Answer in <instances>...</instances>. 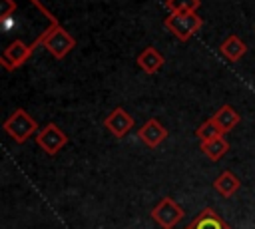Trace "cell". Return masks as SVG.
Masks as SVG:
<instances>
[{
  "instance_id": "cell-9",
  "label": "cell",
  "mask_w": 255,
  "mask_h": 229,
  "mask_svg": "<svg viewBox=\"0 0 255 229\" xmlns=\"http://www.w3.org/2000/svg\"><path fill=\"white\" fill-rule=\"evenodd\" d=\"M137 137H139L147 147H157L161 141H165L167 129L159 123V119L151 117V119H147V121L137 129Z\"/></svg>"
},
{
  "instance_id": "cell-5",
  "label": "cell",
  "mask_w": 255,
  "mask_h": 229,
  "mask_svg": "<svg viewBox=\"0 0 255 229\" xmlns=\"http://www.w3.org/2000/svg\"><path fill=\"white\" fill-rule=\"evenodd\" d=\"M34 50H36V44H26L24 40H14V42H10V44L4 48L2 58H0V64H2L8 72H12V70L20 68V66L32 56Z\"/></svg>"
},
{
  "instance_id": "cell-6",
  "label": "cell",
  "mask_w": 255,
  "mask_h": 229,
  "mask_svg": "<svg viewBox=\"0 0 255 229\" xmlns=\"http://www.w3.org/2000/svg\"><path fill=\"white\" fill-rule=\"evenodd\" d=\"M68 141V135L54 123L48 121L44 127H40V131L36 133V143L48 153V155H56Z\"/></svg>"
},
{
  "instance_id": "cell-4",
  "label": "cell",
  "mask_w": 255,
  "mask_h": 229,
  "mask_svg": "<svg viewBox=\"0 0 255 229\" xmlns=\"http://www.w3.org/2000/svg\"><path fill=\"white\" fill-rule=\"evenodd\" d=\"M185 217L183 207L169 195L161 197L157 205L151 209V219L161 227V229H173L181 219Z\"/></svg>"
},
{
  "instance_id": "cell-7",
  "label": "cell",
  "mask_w": 255,
  "mask_h": 229,
  "mask_svg": "<svg viewBox=\"0 0 255 229\" xmlns=\"http://www.w3.org/2000/svg\"><path fill=\"white\" fill-rule=\"evenodd\" d=\"M133 125H135L133 117H131L124 108L112 110V112L106 115V119H104V127H106L114 137H118V139H122Z\"/></svg>"
},
{
  "instance_id": "cell-1",
  "label": "cell",
  "mask_w": 255,
  "mask_h": 229,
  "mask_svg": "<svg viewBox=\"0 0 255 229\" xmlns=\"http://www.w3.org/2000/svg\"><path fill=\"white\" fill-rule=\"evenodd\" d=\"M34 44H36V46L42 44L56 60H62V58H66L68 52L76 46V40H74L72 34H68L58 22H54L46 32H42V34L36 38Z\"/></svg>"
},
{
  "instance_id": "cell-14",
  "label": "cell",
  "mask_w": 255,
  "mask_h": 229,
  "mask_svg": "<svg viewBox=\"0 0 255 229\" xmlns=\"http://www.w3.org/2000/svg\"><path fill=\"white\" fill-rule=\"evenodd\" d=\"M199 149H201V153H203L207 159L219 161V159L229 151V143H227V139H225L223 135H219V137H213V139H209V141H201V143H199Z\"/></svg>"
},
{
  "instance_id": "cell-3",
  "label": "cell",
  "mask_w": 255,
  "mask_h": 229,
  "mask_svg": "<svg viewBox=\"0 0 255 229\" xmlns=\"http://www.w3.org/2000/svg\"><path fill=\"white\" fill-rule=\"evenodd\" d=\"M163 26L179 42H187L193 34L199 32V28L203 26V20L197 16V12H169V16L163 20Z\"/></svg>"
},
{
  "instance_id": "cell-13",
  "label": "cell",
  "mask_w": 255,
  "mask_h": 229,
  "mask_svg": "<svg viewBox=\"0 0 255 229\" xmlns=\"http://www.w3.org/2000/svg\"><path fill=\"white\" fill-rule=\"evenodd\" d=\"M211 119L219 125V129L223 131V133H227V131H231L239 121H241V117H239V114L229 106V104H225V106H221L213 115H211Z\"/></svg>"
},
{
  "instance_id": "cell-8",
  "label": "cell",
  "mask_w": 255,
  "mask_h": 229,
  "mask_svg": "<svg viewBox=\"0 0 255 229\" xmlns=\"http://www.w3.org/2000/svg\"><path fill=\"white\" fill-rule=\"evenodd\" d=\"M183 229H231L229 223L213 209V207H205L199 211V215Z\"/></svg>"
},
{
  "instance_id": "cell-11",
  "label": "cell",
  "mask_w": 255,
  "mask_h": 229,
  "mask_svg": "<svg viewBox=\"0 0 255 229\" xmlns=\"http://www.w3.org/2000/svg\"><path fill=\"white\" fill-rule=\"evenodd\" d=\"M219 52H221L223 58H227L229 62H237V60H241V58L245 56L247 44H245L239 36L231 34V36H227V38L223 40V44L219 46Z\"/></svg>"
},
{
  "instance_id": "cell-2",
  "label": "cell",
  "mask_w": 255,
  "mask_h": 229,
  "mask_svg": "<svg viewBox=\"0 0 255 229\" xmlns=\"http://www.w3.org/2000/svg\"><path fill=\"white\" fill-rule=\"evenodd\" d=\"M2 127H4V131H6L16 143H24V141H28L32 135H36V133L40 131L38 121H36L32 115H28V112L22 110V108L14 110V112L10 114V117L4 121Z\"/></svg>"
},
{
  "instance_id": "cell-12",
  "label": "cell",
  "mask_w": 255,
  "mask_h": 229,
  "mask_svg": "<svg viewBox=\"0 0 255 229\" xmlns=\"http://www.w3.org/2000/svg\"><path fill=\"white\" fill-rule=\"evenodd\" d=\"M137 66L145 72V74H155L161 66H163V62H165V58L153 48V46H147L139 56H137Z\"/></svg>"
},
{
  "instance_id": "cell-16",
  "label": "cell",
  "mask_w": 255,
  "mask_h": 229,
  "mask_svg": "<svg viewBox=\"0 0 255 229\" xmlns=\"http://www.w3.org/2000/svg\"><path fill=\"white\" fill-rule=\"evenodd\" d=\"M201 0H165V8L171 12H195Z\"/></svg>"
},
{
  "instance_id": "cell-15",
  "label": "cell",
  "mask_w": 255,
  "mask_h": 229,
  "mask_svg": "<svg viewBox=\"0 0 255 229\" xmlns=\"http://www.w3.org/2000/svg\"><path fill=\"white\" fill-rule=\"evenodd\" d=\"M219 135H223V131L219 129V125L211 117L207 121H203L201 125H197V129H195V137H199V141H209V139L219 137Z\"/></svg>"
},
{
  "instance_id": "cell-10",
  "label": "cell",
  "mask_w": 255,
  "mask_h": 229,
  "mask_svg": "<svg viewBox=\"0 0 255 229\" xmlns=\"http://www.w3.org/2000/svg\"><path fill=\"white\" fill-rule=\"evenodd\" d=\"M239 187H241L239 177H237L233 171H229V169H225L223 173H219V175L215 177V181H213V189H215L221 197H233V195L239 191Z\"/></svg>"
}]
</instances>
